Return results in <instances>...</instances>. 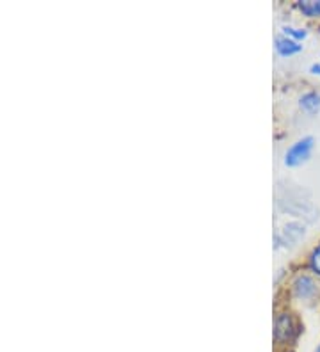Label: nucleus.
Returning a JSON list of instances; mask_svg holds the SVG:
<instances>
[{
	"label": "nucleus",
	"mask_w": 320,
	"mask_h": 352,
	"mask_svg": "<svg viewBox=\"0 0 320 352\" xmlns=\"http://www.w3.org/2000/svg\"><path fill=\"white\" fill-rule=\"evenodd\" d=\"M273 340L276 349H294L304 333V322L301 315L292 306H281L274 314Z\"/></svg>",
	"instance_id": "nucleus-1"
},
{
	"label": "nucleus",
	"mask_w": 320,
	"mask_h": 352,
	"mask_svg": "<svg viewBox=\"0 0 320 352\" xmlns=\"http://www.w3.org/2000/svg\"><path fill=\"white\" fill-rule=\"evenodd\" d=\"M286 296L292 302H297L304 308H313L320 302V279L301 265L288 278Z\"/></svg>",
	"instance_id": "nucleus-2"
},
{
	"label": "nucleus",
	"mask_w": 320,
	"mask_h": 352,
	"mask_svg": "<svg viewBox=\"0 0 320 352\" xmlns=\"http://www.w3.org/2000/svg\"><path fill=\"white\" fill-rule=\"evenodd\" d=\"M315 138L313 135H303V138H299L297 141H294L290 146L286 148L285 155H283V164H285V168H301L308 160L312 159L313 150H315Z\"/></svg>",
	"instance_id": "nucleus-3"
},
{
	"label": "nucleus",
	"mask_w": 320,
	"mask_h": 352,
	"mask_svg": "<svg viewBox=\"0 0 320 352\" xmlns=\"http://www.w3.org/2000/svg\"><path fill=\"white\" fill-rule=\"evenodd\" d=\"M274 50H276V54L279 57H294L299 56L304 50V45L297 43V41L286 38L283 34H277L274 38Z\"/></svg>",
	"instance_id": "nucleus-4"
},
{
	"label": "nucleus",
	"mask_w": 320,
	"mask_h": 352,
	"mask_svg": "<svg viewBox=\"0 0 320 352\" xmlns=\"http://www.w3.org/2000/svg\"><path fill=\"white\" fill-rule=\"evenodd\" d=\"M299 109L308 116H317L320 112V91L308 89L299 96Z\"/></svg>",
	"instance_id": "nucleus-5"
},
{
	"label": "nucleus",
	"mask_w": 320,
	"mask_h": 352,
	"mask_svg": "<svg viewBox=\"0 0 320 352\" xmlns=\"http://www.w3.org/2000/svg\"><path fill=\"white\" fill-rule=\"evenodd\" d=\"M295 9L306 20H320V0H297Z\"/></svg>",
	"instance_id": "nucleus-6"
},
{
	"label": "nucleus",
	"mask_w": 320,
	"mask_h": 352,
	"mask_svg": "<svg viewBox=\"0 0 320 352\" xmlns=\"http://www.w3.org/2000/svg\"><path fill=\"white\" fill-rule=\"evenodd\" d=\"M303 267L308 272H312L315 278L320 279V242L312 245V250L308 251L306 256H304Z\"/></svg>",
	"instance_id": "nucleus-7"
},
{
	"label": "nucleus",
	"mask_w": 320,
	"mask_h": 352,
	"mask_svg": "<svg viewBox=\"0 0 320 352\" xmlns=\"http://www.w3.org/2000/svg\"><path fill=\"white\" fill-rule=\"evenodd\" d=\"M279 34L286 36V38L294 39L297 43H303L306 41V38L310 36V30L306 27H297V25H283L281 30H279Z\"/></svg>",
	"instance_id": "nucleus-8"
},
{
	"label": "nucleus",
	"mask_w": 320,
	"mask_h": 352,
	"mask_svg": "<svg viewBox=\"0 0 320 352\" xmlns=\"http://www.w3.org/2000/svg\"><path fill=\"white\" fill-rule=\"evenodd\" d=\"M308 72H310V75H313V77L320 78V59L315 60V63H312L310 68H308Z\"/></svg>",
	"instance_id": "nucleus-9"
},
{
	"label": "nucleus",
	"mask_w": 320,
	"mask_h": 352,
	"mask_svg": "<svg viewBox=\"0 0 320 352\" xmlns=\"http://www.w3.org/2000/svg\"><path fill=\"white\" fill-rule=\"evenodd\" d=\"M277 352H295V351H294V349H279Z\"/></svg>",
	"instance_id": "nucleus-10"
},
{
	"label": "nucleus",
	"mask_w": 320,
	"mask_h": 352,
	"mask_svg": "<svg viewBox=\"0 0 320 352\" xmlns=\"http://www.w3.org/2000/svg\"><path fill=\"white\" fill-rule=\"evenodd\" d=\"M313 352H320V342H319V344H317V347H315V351H313Z\"/></svg>",
	"instance_id": "nucleus-11"
}]
</instances>
